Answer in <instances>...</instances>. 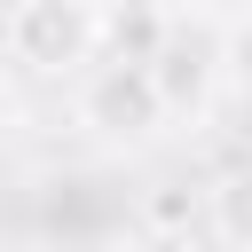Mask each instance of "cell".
I'll use <instances>...</instances> for the list:
<instances>
[{
    "instance_id": "5",
    "label": "cell",
    "mask_w": 252,
    "mask_h": 252,
    "mask_svg": "<svg viewBox=\"0 0 252 252\" xmlns=\"http://www.w3.org/2000/svg\"><path fill=\"white\" fill-rule=\"evenodd\" d=\"M205 220H213V236L228 252H252V165H236V173H220L205 189Z\"/></svg>"
},
{
    "instance_id": "3",
    "label": "cell",
    "mask_w": 252,
    "mask_h": 252,
    "mask_svg": "<svg viewBox=\"0 0 252 252\" xmlns=\"http://www.w3.org/2000/svg\"><path fill=\"white\" fill-rule=\"evenodd\" d=\"M102 16V63H158L165 39L181 32L165 0H94Z\"/></svg>"
},
{
    "instance_id": "4",
    "label": "cell",
    "mask_w": 252,
    "mask_h": 252,
    "mask_svg": "<svg viewBox=\"0 0 252 252\" xmlns=\"http://www.w3.org/2000/svg\"><path fill=\"white\" fill-rule=\"evenodd\" d=\"M150 71H158V94H165L173 118H205L213 87H228V79H220V39H213V47H189V32H173Z\"/></svg>"
},
{
    "instance_id": "8",
    "label": "cell",
    "mask_w": 252,
    "mask_h": 252,
    "mask_svg": "<svg viewBox=\"0 0 252 252\" xmlns=\"http://www.w3.org/2000/svg\"><path fill=\"white\" fill-rule=\"evenodd\" d=\"M197 8H213L220 24H228V16H252V0H197Z\"/></svg>"
},
{
    "instance_id": "2",
    "label": "cell",
    "mask_w": 252,
    "mask_h": 252,
    "mask_svg": "<svg viewBox=\"0 0 252 252\" xmlns=\"http://www.w3.org/2000/svg\"><path fill=\"white\" fill-rule=\"evenodd\" d=\"M0 39H8V63L39 71V79H71L102 55V16H94V0H16Z\"/></svg>"
},
{
    "instance_id": "7",
    "label": "cell",
    "mask_w": 252,
    "mask_h": 252,
    "mask_svg": "<svg viewBox=\"0 0 252 252\" xmlns=\"http://www.w3.org/2000/svg\"><path fill=\"white\" fill-rule=\"evenodd\" d=\"M16 118H24V110H16V87H8V79H0V142H8V134H16Z\"/></svg>"
},
{
    "instance_id": "1",
    "label": "cell",
    "mask_w": 252,
    "mask_h": 252,
    "mask_svg": "<svg viewBox=\"0 0 252 252\" xmlns=\"http://www.w3.org/2000/svg\"><path fill=\"white\" fill-rule=\"evenodd\" d=\"M79 126L102 150H150L173 126V110L158 94V71L150 63H94L79 79Z\"/></svg>"
},
{
    "instance_id": "6",
    "label": "cell",
    "mask_w": 252,
    "mask_h": 252,
    "mask_svg": "<svg viewBox=\"0 0 252 252\" xmlns=\"http://www.w3.org/2000/svg\"><path fill=\"white\" fill-rule=\"evenodd\" d=\"M220 79L252 102V16H228L220 24Z\"/></svg>"
}]
</instances>
